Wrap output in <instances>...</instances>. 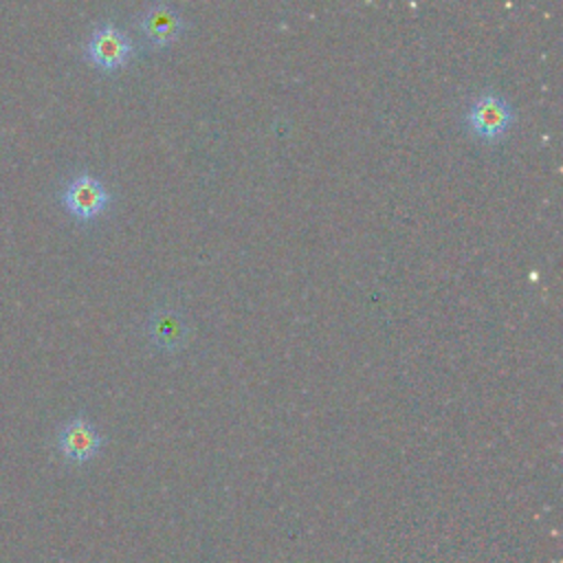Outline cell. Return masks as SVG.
Masks as SVG:
<instances>
[{
  "mask_svg": "<svg viewBox=\"0 0 563 563\" xmlns=\"http://www.w3.org/2000/svg\"><path fill=\"white\" fill-rule=\"evenodd\" d=\"M101 442H103L101 433L95 429L90 420L81 416L66 420L57 433V446L62 455L75 464H81L95 457L97 451L101 449Z\"/></svg>",
  "mask_w": 563,
  "mask_h": 563,
  "instance_id": "obj_5",
  "label": "cell"
},
{
  "mask_svg": "<svg viewBox=\"0 0 563 563\" xmlns=\"http://www.w3.org/2000/svg\"><path fill=\"white\" fill-rule=\"evenodd\" d=\"M147 336L158 350L176 352L189 339L187 319L176 308H156L147 319Z\"/></svg>",
  "mask_w": 563,
  "mask_h": 563,
  "instance_id": "obj_6",
  "label": "cell"
},
{
  "mask_svg": "<svg viewBox=\"0 0 563 563\" xmlns=\"http://www.w3.org/2000/svg\"><path fill=\"white\" fill-rule=\"evenodd\" d=\"M86 57L101 70H117L132 57L130 37L112 22H101L88 35Z\"/></svg>",
  "mask_w": 563,
  "mask_h": 563,
  "instance_id": "obj_2",
  "label": "cell"
},
{
  "mask_svg": "<svg viewBox=\"0 0 563 563\" xmlns=\"http://www.w3.org/2000/svg\"><path fill=\"white\" fill-rule=\"evenodd\" d=\"M62 202L75 218L92 220L110 205V194L97 176L81 172L66 183Z\"/></svg>",
  "mask_w": 563,
  "mask_h": 563,
  "instance_id": "obj_3",
  "label": "cell"
},
{
  "mask_svg": "<svg viewBox=\"0 0 563 563\" xmlns=\"http://www.w3.org/2000/svg\"><path fill=\"white\" fill-rule=\"evenodd\" d=\"M136 26L152 48H165L183 35L187 22L176 7L167 2H154L139 13Z\"/></svg>",
  "mask_w": 563,
  "mask_h": 563,
  "instance_id": "obj_4",
  "label": "cell"
},
{
  "mask_svg": "<svg viewBox=\"0 0 563 563\" xmlns=\"http://www.w3.org/2000/svg\"><path fill=\"white\" fill-rule=\"evenodd\" d=\"M512 123L515 108L495 90H484L482 95H477L466 112V128L484 141H495L504 136Z\"/></svg>",
  "mask_w": 563,
  "mask_h": 563,
  "instance_id": "obj_1",
  "label": "cell"
}]
</instances>
